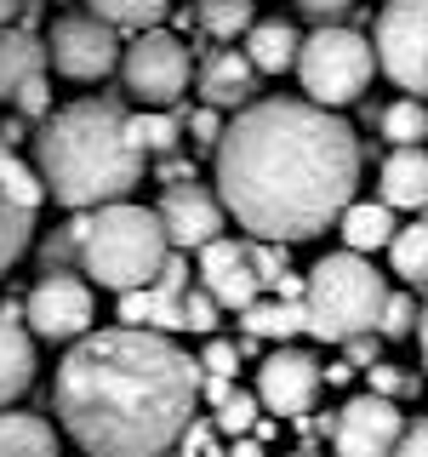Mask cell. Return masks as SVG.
I'll return each mask as SVG.
<instances>
[{
  "instance_id": "cell-1",
  "label": "cell",
  "mask_w": 428,
  "mask_h": 457,
  "mask_svg": "<svg viewBox=\"0 0 428 457\" xmlns=\"http://www.w3.org/2000/svg\"><path fill=\"white\" fill-rule=\"evenodd\" d=\"M218 200L251 240H314L360 189V137L309 97H263L235 109L218 149Z\"/></svg>"
},
{
  "instance_id": "cell-2",
  "label": "cell",
  "mask_w": 428,
  "mask_h": 457,
  "mask_svg": "<svg viewBox=\"0 0 428 457\" xmlns=\"http://www.w3.org/2000/svg\"><path fill=\"white\" fill-rule=\"evenodd\" d=\"M200 361L154 326H109L69 343L52 383L63 435L86 457H160L194 418Z\"/></svg>"
},
{
  "instance_id": "cell-3",
  "label": "cell",
  "mask_w": 428,
  "mask_h": 457,
  "mask_svg": "<svg viewBox=\"0 0 428 457\" xmlns=\"http://www.w3.org/2000/svg\"><path fill=\"white\" fill-rule=\"evenodd\" d=\"M149 154L132 137V109L126 97H80L57 109L35 132V178L46 200L69 212L126 200L143 183Z\"/></svg>"
},
{
  "instance_id": "cell-4",
  "label": "cell",
  "mask_w": 428,
  "mask_h": 457,
  "mask_svg": "<svg viewBox=\"0 0 428 457\" xmlns=\"http://www.w3.org/2000/svg\"><path fill=\"white\" fill-rule=\"evenodd\" d=\"M75 269L103 292H132L160 275L171 240L154 206H132V200H109V206L75 212Z\"/></svg>"
},
{
  "instance_id": "cell-5",
  "label": "cell",
  "mask_w": 428,
  "mask_h": 457,
  "mask_svg": "<svg viewBox=\"0 0 428 457\" xmlns=\"http://www.w3.org/2000/svg\"><path fill=\"white\" fill-rule=\"evenodd\" d=\"M383 297H389V280L371 269V257L342 246L332 257H320L303 280V332H314L320 343L377 332Z\"/></svg>"
},
{
  "instance_id": "cell-6",
  "label": "cell",
  "mask_w": 428,
  "mask_h": 457,
  "mask_svg": "<svg viewBox=\"0 0 428 457\" xmlns=\"http://www.w3.org/2000/svg\"><path fill=\"white\" fill-rule=\"evenodd\" d=\"M297 80H303L309 104L320 109H342V104H360L371 75H377V52L360 29H337V23H320L314 35H303L297 46Z\"/></svg>"
},
{
  "instance_id": "cell-7",
  "label": "cell",
  "mask_w": 428,
  "mask_h": 457,
  "mask_svg": "<svg viewBox=\"0 0 428 457\" xmlns=\"http://www.w3.org/2000/svg\"><path fill=\"white\" fill-rule=\"evenodd\" d=\"M189 46H183L171 29H143L132 46H120V80H126V97L143 109H177V97L189 92Z\"/></svg>"
},
{
  "instance_id": "cell-8",
  "label": "cell",
  "mask_w": 428,
  "mask_h": 457,
  "mask_svg": "<svg viewBox=\"0 0 428 457\" xmlns=\"http://www.w3.org/2000/svg\"><path fill=\"white\" fill-rule=\"evenodd\" d=\"M371 52L377 75H389L406 97H428V0H383Z\"/></svg>"
},
{
  "instance_id": "cell-9",
  "label": "cell",
  "mask_w": 428,
  "mask_h": 457,
  "mask_svg": "<svg viewBox=\"0 0 428 457\" xmlns=\"http://www.w3.org/2000/svg\"><path fill=\"white\" fill-rule=\"evenodd\" d=\"M46 63L63 80H80V86L103 80L120 69V29L103 23L97 12H63L46 29Z\"/></svg>"
},
{
  "instance_id": "cell-10",
  "label": "cell",
  "mask_w": 428,
  "mask_h": 457,
  "mask_svg": "<svg viewBox=\"0 0 428 457\" xmlns=\"http://www.w3.org/2000/svg\"><path fill=\"white\" fill-rule=\"evenodd\" d=\"M92 280L80 269H40V280L23 297V326L46 343H75L92 332Z\"/></svg>"
},
{
  "instance_id": "cell-11",
  "label": "cell",
  "mask_w": 428,
  "mask_h": 457,
  "mask_svg": "<svg viewBox=\"0 0 428 457\" xmlns=\"http://www.w3.org/2000/svg\"><path fill=\"white\" fill-rule=\"evenodd\" d=\"M40 200H46V189H40L35 166H23L18 154H12V143L0 137V275H6L29 252V240H35Z\"/></svg>"
},
{
  "instance_id": "cell-12",
  "label": "cell",
  "mask_w": 428,
  "mask_h": 457,
  "mask_svg": "<svg viewBox=\"0 0 428 457\" xmlns=\"http://www.w3.org/2000/svg\"><path fill=\"white\" fill-rule=\"evenodd\" d=\"M399 428H406L399 400L366 389V395H354L349 406L337 411L325 435H332V452H337V457H389L394 440H399Z\"/></svg>"
},
{
  "instance_id": "cell-13",
  "label": "cell",
  "mask_w": 428,
  "mask_h": 457,
  "mask_svg": "<svg viewBox=\"0 0 428 457\" xmlns=\"http://www.w3.org/2000/svg\"><path fill=\"white\" fill-rule=\"evenodd\" d=\"M154 218H160L166 240H171V252H200L206 240H218V235H223L228 212H223L218 189H206V183L183 178V183H171V189L160 195Z\"/></svg>"
},
{
  "instance_id": "cell-14",
  "label": "cell",
  "mask_w": 428,
  "mask_h": 457,
  "mask_svg": "<svg viewBox=\"0 0 428 457\" xmlns=\"http://www.w3.org/2000/svg\"><path fill=\"white\" fill-rule=\"evenodd\" d=\"M314 395H320V361H314L309 349H280L263 354V366H257V400H263V411H275V418H303L314 411Z\"/></svg>"
},
{
  "instance_id": "cell-15",
  "label": "cell",
  "mask_w": 428,
  "mask_h": 457,
  "mask_svg": "<svg viewBox=\"0 0 428 457\" xmlns=\"http://www.w3.org/2000/svg\"><path fill=\"white\" fill-rule=\"evenodd\" d=\"M200 286L218 297V309H246L251 297L263 292L257 275H251L246 246H240V240H228V235H218V240H206V246H200Z\"/></svg>"
},
{
  "instance_id": "cell-16",
  "label": "cell",
  "mask_w": 428,
  "mask_h": 457,
  "mask_svg": "<svg viewBox=\"0 0 428 457\" xmlns=\"http://www.w3.org/2000/svg\"><path fill=\"white\" fill-rule=\"evenodd\" d=\"M377 200L394 212H423L428 206V149L423 143H394L377 171Z\"/></svg>"
},
{
  "instance_id": "cell-17",
  "label": "cell",
  "mask_w": 428,
  "mask_h": 457,
  "mask_svg": "<svg viewBox=\"0 0 428 457\" xmlns=\"http://www.w3.org/2000/svg\"><path fill=\"white\" fill-rule=\"evenodd\" d=\"M194 86H200V97H206L211 109H246L251 92H257V69H251L246 52L223 46V52H211L206 63H200Z\"/></svg>"
},
{
  "instance_id": "cell-18",
  "label": "cell",
  "mask_w": 428,
  "mask_h": 457,
  "mask_svg": "<svg viewBox=\"0 0 428 457\" xmlns=\"http://www.w3.org/2000/svg\"><path fill=\"white\" fill-rule=\"evenodd\" d=\"M35 383V332L23 326V303H0V406H12Z\"/></svg>"
},
{
  "instance_id": "cell-19",
  "label": "cell",
  "mask_w": 428,
  "mask_h": 457,
  "mask_svg": "<svg viewBox=\"0 0 428 457\" xmlns=\"http://www.w3.org/2000/svg\"><path fill=\"white\" fill-rule=\"evenodd\" d=\"M240 40H246L240 52L251 57L257 75H285V69L297 63V46H303V35H297V29L285 23V18H257Z\"/></svg>"
},
{
  "instance_id": "cell-20",
  "label": "cell",
  "mask_w": 428,
  "mask_h": 457,
  "mask_svg": "<svg viewBox=\"0 0 428 457\" xmlns=\"http://www.w3.org/2000/svg\"><path fill=\"white\" fill-rule=\"evenodd\" d=\"M29 75H46V40L18 23H0V104H12Z\"/></svg>"
},
{
  "instance_id": "cell-21",
  "label": "cell",
  "mask_w": 428,
  "mask_h": 457,
  "mask_svg": "<svg viewBox=\"0 0 428 457\" xmlns=\"http://www.w3.org/2000/svg\"><path fill=\"white\" fill-rule=\"evenodd\" d=\"M394 206H383V200H349V206L337 212V235H342V246L349 252H383L389 246V235H394Z\"/></svg>"
},
{
  "instance_id": "cell-22",
  "label": "cell",
  "mask_w": 428,
  "mask_h": 457,
  "mask_svg": "<svg viewBox=\"0 0 428 457\" xmlns=\"http://www.w3.org/2000/svg\"><path fill=\"white\" fill-rule=\"evenodd\" d=\"M0 457H63L57 428L40 411H6L0 406Z\"/></svg>"
},
{
  "instance_id": "cell-23",
  "label": "cell",
  "mask_w": 428,
  "mask_h": 457,
  "mask_svg": "<svg viewBox=\"0 0 428 457\" xmlns=\"http://www.w3.org/2000/svg\"><path fill=\"white\" fill-rule=\"evenodd\" d=\"M240 326H246V337L268 343V337H292L303 332V303H292V297H275V303H263V297H251L246 309H240Z\"/></svg>"
},
{
  "instance_id": "cell-24",
  "label": "cell",
  "mask_w": 428,
  "mask_h": 457,
  "mask_svg": "<svg viewBox=\"0 0 428 457\" xmlns=\"http://www.w3.org/2000/svg\"><path fill=\"white\" fill-rule=\"evenodd\" d=\"M383 252H389V263H394L399 280L417 286V292H428V218H417L411 228H394Z\"/></svg>"
},
{
  "instance_id": "cell-25",
  "label": "cell",
  "mask_w": 428,
  "mask_h": 457,
  "mask_svg": "<svg viewBox=\"0 0 428 457\" xmlns=\"http://www.w3.org/2000/svg\"><path fill=\"white\" fill-rule=\"evenodd\" d=\"M132 137L143 154H171L183 143V114L177 109H137L132 114Z\"/></svg>"
},
{
  "instance_id": "cell-26",
  "label": "cell",
  "mask_w": 428,
  "mask_h": 457,
  "mask_svg": "<svg viewBox=\"0 0 428 457\" xmlns=\"http://www.w3.org/2000/svg\"><path fill=\"white\" fill-rule=\"evenodd\" d=\"M257 23V0H200V29L211 40H240Z\"/></svg>"
},
{
  "instance_id": "cell-27",
  "label": "cell",
  "mask_w": 428,
  "mask_h": 457,
  "mask_svg": "<svg viewBox=\"0 0 428 457\" xmlns=\"http://www.w3.org/2000/svg\"><path fill=\"white\" fill-rule=\"evenodd\" d=\"M377 132L389 143H423L428 137V104L423 97H394V104L377 114Z\"/></svg>"
},
{
  "instance_id": "cell-28",
  "label": "cell",
  "mask_w": 428,
  "mask_h": 457,
  "mask_svg": "<svg viewBox=\"0 0 428 457\" xmlns=\"http://www.w3.org/2000/svg\"><path fill=\"white\" fill-rule=\"evenodd\" d=\"M166 6L171 0H86V12H97V18L114 23V29H149Z\"/></svg>"
},
{
  "instance_id": "cell-29",
  "label": "cell",
  "mask_w": 428,
  "mask_h": 457,
  "mask_svg": "<svg viewBox=\"0 0 428 457\" xmlns=\"http://www.w3.org/2000/svg\"><path fill=\"white\" fill-rule=\"evenodd\" d=\"M257 411H263V400H257V389H228L218 400V435H251L257 428Z\"/></svg>"
},
{
  "instance_id": "cell-30",
  "label": "cell",
  "mask_w": 428,
  "mask_h": 457,
  "mask_svg": "<svg viewBox=\"0 0 428 457\" xmlns=\"http://www.w3.org/2000/svg\"><path fill=\"white\" fill-rule=\"evenodd\" d=\"M417 332V297L411 292H389L377 314V337H411Z\"/></svg>"
},
{
  "instance_id": "cell-31",
  "label": "cell",
  "mask_w": 428,
  "mask_h": 457,
  "mask_svg": "<svg viewBox=\"0 0 428 457\" xmlns=\"http://www.w3.org/2000/svg\"><path fill=\"white\" fill-rule=\"evenodd\" d=\"M366 371H371V389H377V395H389V400H411V395L423 389V378H417V371L389 366V361H371Z\"/></svg>"
},
{
  "instance_id": "cell-32",
  "label": "cell",
  "mask_w": 428,
  "mask_h": 457,
  "mask_svg": "<svg viewBox=\"0 0 428 457\" xmlns=\"http://www.w3.org/2000/svg\"><path fill=\"white\" fill-rule=\"evenodd\" d=\"M246 257H251V275H257V286H275V280L285 275V240H251Z\"/></svg>"
},
{
  "instance_id": "cell-33",
  "label": "cell",
  "mask_w": 428,
  "mask_h": 457,
  "mask_svg": "<svg viewBox=\"0 0 428 457\" xmlns=\"http://www.w3.org/2000/svg\"><path fill=\"white\" fill-rule=\"evenodd\" d=\"M183 320H189V332H218V297L206 292V286H194V292H183Z\"/></svg>"
},
{
  "instance_id": "cell-34",
  "label": "cell",
  "mask_w": 428,
  "mask_h": 457,
  "mask_svg": "<svg viewBox=\"0 0 428 457\" xmlns=\"http://www.w3.org/2000/svg\"><path fill=\"white\" fill-rule=\"evenodd\" d=\"M200 371H206V378H228V383H235V371H240V349H235V343H223V337H211V343H206V354H200Z\"/></svg>"
},
{
  "instance_id": "cell-35",
  "label": "cell",
  "mask_w": 428,
  "mask_h": 457,
  "mask_svg": "<svg viewBox=\"0 0 428 457\" xmlns=\"http://www.w3.org/2000/svg\"><path fill=\"white\" fill-rule=\"evenodd\" d=\"M12 104H18L23 114H40V120H46V114H52V80L46 75H29L18 92H12Z\"/></svg>"
},
{
  "instance_id": "cell-36",
  "label": "cell",
  "mask_w": 428,
  "mask_h": 457,
  "mask_svg": "<svg viewBox=\"0 0 428 457\" xmlns=\"http://www.w3.org/2000/svg\"><path fill=\"white\" fill-rule=\"evenodd\" d=\"M183 132H189L194 143H200V149H218V137H223V109H194L189 114V120H183Z\"/></svg>"
},
{
  "instance_id": "cell-37",
  "label": "cell",
  "mask_w": 428,
  "mask_h": 457,
  "mask_svg": "<svg viewBox=\"0 0 428 457\" xmlns=\"http://www.w3.org/2000/svg\"><path fill=\"white\" fill-rule=\"evenodd\" d=\"M342 354H349L354 371H366L371 361H383V337L377 332H354V337H342Z\"/></svg>"
},
{
  "instance_id": "cell-38",
  "label": "cell",
  "mask_w": 428,
  "mask_h": 457,
  "mask_svg": "<svg viewBox=\"0 0 428 457\" xmlns=\"http://www.w3.org/2000/svg\"><path fill=\"white\" fill-rule=\"evenodd\" d=\"M389 457H428V418H417V423L399 428V440H394Z\"/></svg>"
},
{
  "instance_id": "cell-39",
  "label": "cell",
  "mask_w": 428,
  "mask_h": 457,
  "mask_svg": "<svg viewBox=\"0 0 428 457\" xmlns=\"http://www.w3.org/2000/svg\"><path fill=\"white\" fill-rule=\"evenodd\" d=\"M297 6H303L309 18H337V12H349L354 0H297Z\"/></svg>"
},
{
  "instance_id": "cell-40",
  "label": "cell",
  "mask_w": 428,
  "mask_h": 457,
  "mask_svg": "<svg viewBox=\"0 0 428 457\" xmlns=\"http://www.w3.org/2000/svg\"><path fill=\"white\" fill-rule=\"evenodd\" d=\"M223 457H268V452H263V440H251V435H235V446H228Z\"/></svg>"
},
{
  "instance_id": "cell-41",
  "label": "cell",
  "mask_w": 428,
  "mask_h": 457,
  "mask_svg": "<svg viewBox=\"0 0 428 457\" xmlns=\"http://www.w3.org/2000/svg\"><path fill=\"white\" fill-rule=\"evenodd\" d=\"M417 349H423V366H428V303L417 309Z\"/></svg>"
},
{
  "instance_id": "cell-42",
  "label": "cell",
  "mask_w": 428,
  "mask_h": 457,
  "mask_svg": "<svg viewBox=\"0 0 428 457\" xmlns=\"http://www.w3.org/2000/svg\"><path fill=\"white\" fill-rule=\"evenodd\" d=\"M354 378V366L349 361H342V366H325V383H349Z\"/></svg>"
},
{
  "instance_id": "cell-43",
  "label": "cell",
  "mask_w": 428,
  "mask_h": 457,
  "mask_svg": "<svg viewBox=\"0 0 428 457\" xmlns=\"http://www.w3.org/2000/svg\"><path fill=\"white\" fill-rule=\"evenodd\" d=\"M18 6H23V0H0V23H12V18H18Z\"/></svg>"
},
{
  "instance_id": "cell-44",
  "label": "cell",
  "mask_w": 428,
  "mask_h": 457,
  "mask_svg": "<svg viewBox=\"0 0 428 457\" xmlns=\"http://www.w3.org/2000/svg\"><path fill=\"white\" fill-rule=\"evenodd\" d=\"M285 457H320V452H314V446H303V452H285Z\"/></svg>"
}]
</instances>
